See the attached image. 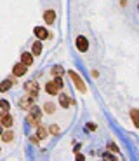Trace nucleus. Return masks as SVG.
I'll return each mask as SVG.
<instances>
[{
    "label": "nucleus",
    "mask_w": 139,
    "mask_h": 161,
    "mask_svg": "<svg viewBox=\"0 0 139 161\" xmlns=\"http://www.w3.org/2000/svg\"><path fill=\"white\" fill-rule=\"evenodd\" d=\"M26 121L30 123V125H33V126H38L40 121H42V109L33 103L32 107L28 109V119Z\"/></svg>",
    "instance_id": "nucleus-1"
},
{
    "label": "nucleus",
    "mask_w": 139,
    "mask_h": 161,
    "mask_svg": "<svg viewBox=\"0 0 139 161\" xmlns=\"http://www.w3.org/2000/svg\"><path fill=\"white\" fill-rule=\"evenodd\" d=\"M68 75L72 77L73 84L77 86V89H78L80 93H87V84H85V82L82 80V77H80L78 74H77V72H73V70H70V72H68Z\"/></svg>",
    "instance_id": "nucleus-2"
},
{
    "label": "nucleus",
    "mask_w": 139,
    "mask_h": 161,
    "mask_svg": "<svg viewBox=\"0 0 139 161\" xmlns=\"http://www.w3.org/2000/svg\"><path fill=\"white\" fill-rule=\"evenodd\" d=\"M33 103H35V97H32V95H28V93H26L24 97H21V98H19V103H17V105H19V109L28 110Z\"/></svg>",
    "instance_id": "nucleus-3"
},
{
    "label": "nucleus",
    "mask_w": 139,
    "mask_h": 161,
    "mask_svg": "<svg viewBox=\"0 0 139 161\" xmlns=\"http://www.w3.org/2000/svg\"><path fill=\"white\" fill-rule=\"evenodd\" d=\"M24 89H26L28 95H32V97H38V93H40V88H38V82L37 80H28L26 84H24Z\"/></svg>",
    "instance_id": "nucleus-4"
},
{
    "label": "nucleus",
    "mask_w": 139,
    "mask_h": 161,
    "mask_svg": "<svg viewBox=\"0 0 139 161\" xmlns=\"http://www.w3.org/2000/svg\"><path fill=\"white\" fill-rule=\"evenodd\" d=\"M75 46H77V49H78L80 53H85V51L89 49V40H87V37L78 35V37H77V40H75Z\"/></svg>",
    "instance_id": "nucleus-5"
},
{
    "label": "nucleus",
    "mask_w": 139,
    "mask_h": 161,
    "mask_svg": "<svg viewBox=\"0 0 139 161\" xmlns=\"http://www.w3.org/2000/svg\"><path fill=\"white\" fill-rule=\"evenodd\" d=\"M14 125V119L9 112H0V126H4V128H11Z\"/></svg>",
    "instance_id": "nucleus-6"
},
{
    "label": "nucleus",
    "mask_w": 139,
    "mask_h": 161,
    "mask_svg": "<svg viewBox=\"0 0 139 161\" xmlns=\"http://www.w3.org/2000/svg\"><path fill=\"white\" fill-rule=\"evenodd\" d=\"M26 70H28V67L19 61V63H16L14 67H12V75H14V77H21V75L26 74Z\"/></svg>",
    "instance_id": "nucleus-7"
},
{
    "label": "nucleus",
    "mask_w": 139,
    "mask_h": 161,
    "mask_svg": "<svg viewBox=\"0 0 139 161\" xmlns=\"http://www.w3.org/2000/svg\"><path fill=\"white\" fill-rule=\"evenodd\" d=\"M33 33L37 35V39H38V40H45V39H49V37H51V33H49L45 28H42V26H35Z\"/></svg>",
    "instance_id": "nucleus-8"
},
{
    "label": "nucleus",
    "mask_w": 139,
    "mask_h": 161,
    "mask_svg": "<svg viewBox=\"0 0 139 161\" xmlns=\"http://www.w3.org/2000/svg\"><path fill=\"white\" fill-rule=\"evenodd\" d=\"M57 95H59V105L63 107V109H68V107L73 103V100L68 97L66 93H57Z\"/></svg>",
    "instance_id": "nucleus-9"
},
{
    "label": "nucleus",
    "mask_w": 139,
    "mask_h": 161,
    "mask_svg": "<svg viewBox=\"0 0 139 161\" xmlns=\"http://www.w3.org/2000/svg\"><path fill=\"white\" fill-rule=\"evenodd\" d=\"M44 19L47 25H54V21H56V11L54 9H47V11L44 12Z\"/></svg>",
    "instance_id": "nucleus-10"
},
{
    "label": "nucleus",
    "mask_w": 139,
    "mask_h": 161,
    "mask_svg": "<svg viewBox=\"0 0 139 161\" xmlns=\"http://www.w3.org/2000/svg\"><path fill=\"white\" fill-rule=\"evenodd\" d=\"M12 84H16V79H5L0 82V93H5L12 88Z\"/></svg>",
    "instance_id": "nucleus-11"
},
{
    "label": "nucleus",
    "mask_w": 139,
    "mask_h": 161,
    "mask_svg": "<svg viewBox=\"0 0 139 161\" xmlns=\"http://www.w3.org/2000/svg\"><path fill=\"white\" fill-rule=\"evenodd\" d=\"M45 91H47L49 95H57V93H59L61 89L57 88V84H56L54 80H49L47 84H45Z\"/></svg>",
    "instance_id": "nucleus-12"
},
{
    "label": "nucleus",
    "mask_w": 139,
    "mask_h": 161,
    "mask_svg": "<svg viewBox=\"0 0 139 161\" xmlns=\"http://www.w3.org/2000/svg\"><path fill=\"white\" fill-rule=\"evenodd\" d=\"M42 51H44L42 40H37V42H33V46H32V54H33V56H38V54H42Z\"/></svg>",
    "instance_id": "nucleus-13"
},
{
    "label": "nucleus",
    "mask_w": 139,
    "mask_h": 161,
    "mask_svg": "<svg viewBox=\"0 0 139 161\" xmlns=\"http://www.w3.org/2000/svg\"><path fill=\"white\" fill-rule=\"evenodd\" d=\"M21 63L26 65V67L33 65V54L32 53H23V54H21Z\"/></svg>",
    "instance_id": "nucleus-14"
},
{
    "label": "nucleus",
    "mask_w": 139,
    "mask_h": 161,
    "mask_svg": "<svg viewBox=\"0 0 139 161\" xmlns=\"http://www.w3.org/2000/svg\"><path fill=\"white\" fill-rule=\"evenodd\" d=\"M51 74H52L54 77H63L64 70H63V67H61V65H54V67L51 69Z\"/></svg>",
    "instance_id": "nucleus-15"
},
{
    "label": "nucleus",
    "mask_w": 139,
    "mask_h": 161,
    "mask_svg": "<svg viewBox=\"0 0 139 161\" xmlns=\"http://www.w3.org/2000/svg\"><path fill=\"white\" fill-rule=\"evenodd\" d=\"M47 135H49V133H47V128H45V126H42V125L37 126V137H38L40 140H42V138H45Z\"/></svg>",
    "instance_id": "nucleus-16"
},
{
    "label": "nucleus",
    "mask_w": 139,
    "mask_h": 161,
    "mask_svg": "<svg viewBox=\"0 0 139 161\" xmlns=\"http://www.w3.org/2000/svg\"><path fill=\"white\" fill-rule=\"evenodd\" d=\"M0 138H2L4 142H12V138H14V133H12L11 130H7V131H2Z\"/></svg>",
    "instance_id": "nucleus-17"
},
{
    "label": "nucleus",
    "mask_w": 139,
    "mask_h": 161,
    "mask_svg": "<svg viewBox=\"0 0 139 161\" xmlns=\"http://www.w3.org/2000/svg\"><path fill=\"white\" fill-rule=\"evenodd\" d=\"M131 117H132V123H134V126L137 128V126H139V110H137V109H132V110H131Z\"/></svg>",
    "instance_id": "nucleus-18"
},
{
    "label": "nucleus",
    "mask_w": 139,
    "mask_h": 161,
    "mask_svg": "<svg viewBox=\"0 0 139 161\" xmlns=\"http://www.w3.org/2000/svg\"><path fill=\"white\" fill-rule=\"evenodd\" d=\"M54 110H56V105L52 103V102H47V103L44 105V112H47V114H54Z\"/></svg>",
    "instance_id": "nucleus-19"
},
{
    "label": "nucleus",
    "mask_w": 139,
    "mask_h": 161,
    "mask_svg": "<svg viewBox=\"0 0 139 161\" xmlns=\"http://www.w3.org/2000/svg\"><path fill=\"white\" fill-rule=\"evenodd\" d=\"M9 109H11V103L7 100H0V110L2 112H9Z\"/></svg>",
    "instance_id": "nucleus-20"
},
{
    "label": "nucleus",
    "mask_w": 139,
    "mask_h": 161,
    "mask_svg": "<svg viewBox=\"0 0 139 161\" xmlns=\"http://www.w3.org/2000/svg\"><path fill=\"white\" fill-rule=\"evenodd\" d=\"M49 131H51V135H59L61 128L57 125H51V126H49Z\"/></svg>",
    "instance_id": "nucleus-21"
},
{
    "label": "nucleus",
    "mask_w": 139,
    "mask_h": 161,
    "mask_svg": "<svg viewBox=\"0 0 139 161\" xmlns=\"http://www.w3.org/2000/svg\"><path fill=\"white\" fill-rule=\"evenodd\" d=\"M108 151H111V153H118V147H117L115 144H111V142H110V144H108Z\"/></svg>",
    "instance_id": "nucleus-22"
},
{
    "label": "nucleus",
    "mask_w": 139,
    "mask_h": 161,
    "mask_svg": "<svg viewBox=\"0 0 139 161\" xmlns=\"http://www.w3.org/2000/svg\"><path fill=\"white\" fill-rule=\"evenodd\" d=\"M111 158H113V156H111V153H106V154H104V159H111Z\"/></svg>",
    "instance_id": "nucleus-23"
},
{
    "label": "nucleus",
    "mask_w": 139,
    "mask_h": 161,
    "mask_svg": "<svg viewBox=\"0 0 139 161\" xmlns=\"http://www.w3.org/2000/svg\"><path fill=\"white\" fill-rule=\"evenodd\" d=\"M87 128H89V130H96V125H92V123H89V125H87Z\"/></svg>",
    "instance_id": "nucleus-24"
},
{
    "label": "nucleus",
    "mask_w": 139,
    "mask_h": 161,
    "mask_svg": "<svg viewBox=\"0 0 139 161\" xmlns=\"http://www.w3.org/2000/svg\"><path fill=\"white\" fill-rule=\"evenodd\" d=\"M32 142L33 144H38V137H32Z\"/></svg>",
    "instance_id": "nucleus-25"
},
{
    "label": "nucleus",
    "mask_w": 139,
    "mask_h": 161,
    "mask_svg": "<svg viewBox=\"0 0 139 161\" xmlns=\"http://www.w3.org/2000/svg\"><path fill=\"white\" fill-rule=\"evenodd\" d=\"M0 135H2V126H0Z\"/></svg>",
    "instance_id": "nucleus-26"
}]
</instances>
